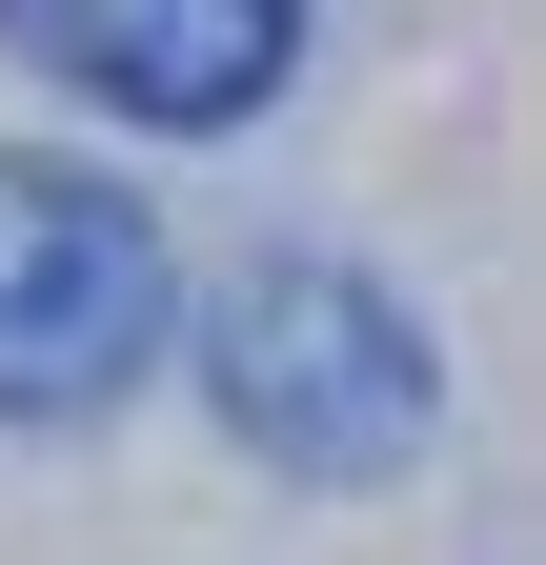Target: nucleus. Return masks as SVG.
Returning <instances> with one entry per match:
<instances>
[{"mask_svg": "<svg viewBox=\"0 0 546 565\" xmlns=\"http://www.w3.org/2000/svg\"><path fill=\"white\" fill-rule=\"evenodd\" d=\"M182 263L102 162H0V424H82L162 364Z\"/></svg>", "mask_w": 546, "mask_h": 565, "instance_id": "nucleus-2", "label": "nucleus"}, {"mask_svg": "<svg viewBox=\"0 0 546 565\" xmlns=\"http://www.w3.org/2000/svg\"><path fill=\"white\" fill-rule=\"evenodd\" d=\"M0 41H21L61 102L143 121V141H223V121L284 102L304 0H0Z\"/></svg>", "mask_w": 546, "mask_h": 565, "instance_id": "nucleus-3", "label": "nucleus"}, {"mask_svg": "<svg viewBox=\"0 0 546 565\" xmlns=\"http://www.w3.org/2000/svg\"><path fill=\"white\" fill-rule=\"evenodd\" d=\"M202 384H223V424L284 484H385V465H426V424H445L426 323H405L365 263H324V243H263L223 303H202Z\"/></svg>", "mask_w": 546, "mask_h": 565, "instance_id": "nucleus-1", "label": "nucleus"}]
</instances>
